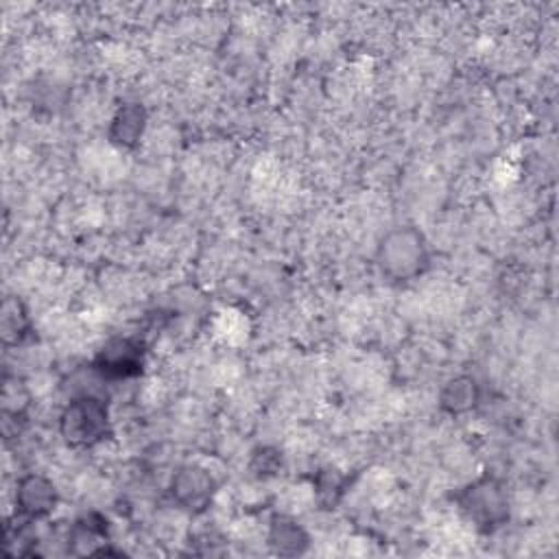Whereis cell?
I'll return each mask as SVG.
<instances>
[{
	"label": "cell",
	"mask_w": 559,
	"mask_h": 559,
	"mask_svg": "<svg viewBox=\"0 0 559 559\" xmlns=\"http://www.w3.org/2000/svg\"><path fill=\"white\" fill-rule=\"evenodd\" d=\"M376 266L380 275L404 286L419 280L430 269V245L415 225H395L376 245Z\"/></svg>",
	"instance_id": "1"
},
{
	"label": "cell",
	"mask_w": 559,
	"mask_h": 559,
	"mask_svg": "<svg viewBox=\"0 0 559 559\" xmlns=\"http://www.w3.org/2000/svg\"><path fill=\"white\" fill-rule=\"evenodd\" d=\"M454 504L461 515L480 533H493L509 520L511 500L507 485L493 476L483 474L454 493Z\"/></svg>",
	"instance_id": "2"
},
{
	"label": "cell",
	"mask_w": 559,
	"mask_h": 559,
	"mask_svg": "<svg viewBox=\"0 0 559 559\" xmlns=\"http://www.w3.org/2000/svg\"><path fill=\"white\" fill-rule=\"evenodd\" d=\"M57 428L66 445L76 450L94 448L111 432L109 408L96 395H76L59 413Z\"/></svg>",
	"instance_id": "3"
},
{
	"label": "cell",
	"mask_w": 559,
	"mask_h": 559,
	"mask_svg": "<svg viewBox=\"0 0 559 559\" xmlns=\"http://www.w3.org/2000/svg\"><path fill=\"white\" fill-rule=\"evenodd\" d=\"M216 489L218 485L214 474L197 463L179 465L168 483V493L173 502L192 515L203 513L212 504Z\"/></svg>",
	"instance_id": "4"
},
{
	"label": "cell",
	"mask_w": 559,
	"mask_h": 559,
	"mask_svg": "<svg viewBox=\"0 0 559 559\" xmlns=\"http://www.w3.org/2000/svg\"><path fill=\"white\" fill-rule=\"evenodd\" d=\"M59 504V491L55 483L37 472H28L15 483V509L28 520L48 518Z\"/></svg>",
	"instance_id": "5"
},
{
	"label": "cell",
	"mask_w": 559,
	"mask_h": 559,
	"mask_svg": "<svg viewBox=\"0 0 559 559\" xmlns=\"http://www.w3.org/2000/svg\"><path fill=\"white\" fill-rule=\"evenodd\" d=\"M146 127H148L146 107L140 103H124L114 111L109 120L107 140L120 151H133L144 140Z\"/></svg>",
	"instance_id": "6"
},
{
	"label": "cell",
	"mask_w": 559,
	"mask_h": 559,
	"mask_svg": "<svg viewBox=\"0 0 559 559\" xmlns=\"http://www.w3.org/2000/svg\"><path fill=\"white\" fill-rule=\"evenodd\" d=\"M266 544L271 552L280 557H301L310 548V533L301 526V522L286 513H275L269 520Z\"/></svg>",
	"instance_id": "7"
},
{
	"label": "cell",
	"mask_w": 559,
	"mask_h": 559,
	"mask_svg": "<svg viewBox=\"0 0 559 559\" xmlns=\"http://www.w3.org/2000/svg\"><path fill=\"white\" fill-rule=\"evenodd\" d=\"M480 395L483 391L478 380L469 373H459L443 382V386L439 389L437 402L441 413L450 417H463L476 411V406L480 404Z\"/></svg>",
	"instance_id": "8"
},
{
	"label": "cell",
	"mask_w": 559,
	"mask_h": 559,
	"mask_svg": "<svg viewBox=\"0 0 559 559\" xmlns=\"http://www.w3.org/2000/svg\"><path fill=\"white\" fill-rule=\"evenodd\" d=\"M142 347L133 338H111L96 356V369L111 378H129L140 371Z\"/></svg>",
	"instance_id": "9"
},
{
	"label": "cell",
	"mask_w": 559,
	"mask_h": 559,
	"mask_svg": "<svg viewBox=\"0 0 559 559\" xmlns=\"http://www.w3.org/2000/svg\"><path fill=\"white\" fill-rule=\"evenodd\" d=\"M31 334V317L24 301L15 295L2 299L0 308V336L4 347L22 345Z\"/></svg>",
	"instance_id": "10"
},
{
	"label": "cell",
	"mask_w": 559,
	"mask_h": 559,
	"mask_svg": "<svg viewBox=\"0 0 559 559\" xmlns=\"http://www.w3.org/2000/svg\"><path fill=\"white\" fill-rule=\"evenodd\" d=\"M28 404H31V391L24 384V380H20L17 376L4 373L2 386H0V406H2L0 413L24 415Z\"/></svg>",
	"instance_id": "11"
},
{
	"label": "cell",
	"mask_w": 559,
	"mask_h": 559,
	"mask_svg": "<svg viewBox=\"0 0 559 559\" xmlns=\"http://www.w3.org/2000/svg\"><path fill=\"white\" fill-rule=\"evenodd\" d=\"M343 489H345V478L341 474H336V469H321L314 478V493H317L319 502L325 507L336 504Z\"/></svg>",
	"instance_id": "12"
},
{
	"label": "cell",
	"mask_w": 559,
	"mask_h": 559,
	"mask_svg": "<svg viewBox=\"0 0 559 559\" xmlns=\"http://www.w3.org/2000/svg\"><path fill=\"white\" fill-rule=\"evenodd\" d=\"M251 472L258 478H269L275 476L282 469V454L277 448H269V445H260L251 452V461H249Z\"/></svg>",
	"instance_id": "13"
}]
</instances>
